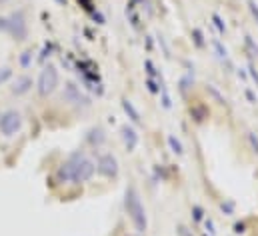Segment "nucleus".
<instances>
[{
    "instance_id": "1",
    "label": "nucleus",
    "mask_w": 258,
    "mask_h": 236,
    "mask_svg": "<svg viewBox=\"0 0 258 236\" xmlns=\"http://www.w3.org/2000/svg\"><path fill=\"white\" fill-rule=\"evenodd\" d=\"M124 208H126V214H128V218L132 220L134 228L138 232H144L146 230V224H148L146 210H144V204L140 200V194H138L136 186H132V184H130L128 188H126V192H124Z\"/></svg>"
},
{
    "instance_id": "2",
    "label": "nucleus",
    "mask_w": 258,
    "mask_h": 236,
    "mask_svg": "<svg viewBox=\"0 0 258 236\" xmlns=\"http://www.w3.org/2000/svg\"><path fill=\"white\" fill-rule=\"evenodd\" d=\"M68 164L72 166L74 182H88L96 172V164L84 152H72L68 156Z\"/></svg>"
},
{
    "instance_id": "3",
    "label": "nucleus",
    "mask_w": 258,
    "mask_h": 236,
    "mask_svg": "<svg viewBox=\"0 0 258 236\" xmlns=\"http://www.w3.org/2000/svg\"><path fill=\"white\" fill-rule=\"evenodd\" d=\"M58 80H60V76H58L56 66H52V64L44 66L42 72H40V76H38V82H36L38 94H40V96L52 94V92L56 90V86H58Z\"/></svg>"
},
{
    "instance_id": "4",
    "label": "nucleus",
    "mask_w": 258,
    "mask_h": 236,
    "mask_svg": "<svg viewBox=\"0 0 258 236\" xmlns=\"http://www.w3.org/2000/svg\"><path fill=\"white\" fill-rule=\"evenodd\" d=\"M22 128V116L18 110H6L0 114V132L4 136H14Z\"/></svg>"
},
{
    "instance_id": "5",
    "label": "nucleus",
    "mask_w": 258,
    "mask_h": 236,
    "mask_svg": "<svg viewBox=\"0 0 258 236\" xmlns=\"http://www.w3.org/2000/svg\"><path fill=\"white\" fill-rule=\"evenodd\" d=\"M118 160L114 154H100L96 162V172L104 178H116L118 176Z\"/></svg>"
},
{
    "instance_id": "6",
    "label": "nucleus",
    "mask_w": 258,
    "mask_h": 236,
    "mask_svg": "<svg viewBox=\"0 0 258 236\" xmlns=\"http://www.w3.org/2000/svg\"><path fill=\"white\" fill-rule=\"evenodd\" d=\"M8 20V28L6 32H10L16 40H24L26 38V20H24V14L22 12H14Z\"/></svg>"
},
{
    "instance_id": "7",
    "label": "nucleus",
    "mask_w": 258,
    "mask_h": 236,
    "mask_svg": "<svg viewBox=\"0 0 258 236\" xmlns=\"http://www.w3.org/2000/svg\"><path fill=\"white\" fill-rule=\"evenodd\" d=\"M120 136H122V140H124V144H126L128 152L138 146V134H136V130H134L130 124H124V126L120 128Z\"/></svg>"
},
{
    "instance_id": "8",
    "label": "nucleus",
    "mask_w": 258,
    "mask_h": 236,
    "mask_svg": "<svg viewBox=\"0 0 258 236\" xmlns=\"http://www.w3.org/2000/svg\"><path fill=\"white\" fill-rule=\"evenodd\" d=\"M32 86H34V82H32L30 76H16V80H14V84H12V94H16V96L26 94Z\"/></svg>"
},
{
    "instance_id": "9",
    "label": "nucleus",
    "mask_w": 258,
    "mask_h": 236,
    "mask_svg": "<svg viewBox=\"0 0 258 236\" xmlns=\"http://www.w3.org/2000/svg\"><path fill=\"white\" fill-rule=\"evenodd\" d=\"M64 96L68 98V100H72L74 104H88V100L80 94V90L74 86V84H66V92Z\"/></svg>"
},
{
    "instance_id": "10",
    "label": "nucleus",
    "mask_w": 258,
    "mask_h": 236,
    "mask_svg": "<svg viewBox=\"0 0 258 236\" xmlns=\"http://www.w3.org/2000/svg\"><path fill=\"white\" fill-rule=\"evenodd\" d=\"M56 178H58V182H74V174H72V166L68 164V160L62 162L60 166H58V170H56Z\"/></svg>"
},
{
    "instance_id": "11",
    "label": "nucleus",
    "mask_w": 258,
    "mask_h": 236,
    "mask_svg": "<svg viewBox=\"0 0 258 236\" xmlns=\"http://www.w3.org/2000/svg\"><path fill=\"white\" fill-rule=\"evenodd\" d=\"M122 108H124V112L128 114V118L134 122V124H140L142 120H140V114H138V110L134 108V104L130 102L128 98H122Z\"/></svg>"
},
{
    "instance_id": "12",
    "label": "nucleus",
    "mask_w": 258,
    "mask_h": 236,
    "mask_svg": "<svg viewBox=\"0 0 258 236\" xmlns=\"http://www.w3.org/2000/svg\"><path fill=\"white\" fill-rule=\"evenodd\" d=\"M88 140H90L92 144H100V142L104 140V132H102L100 128H94V130H90V134H88Z\"/></svg>"
},
{
    "instance_id": "13",
    "label": "nucleus",
    "mask_w": 258,
    "mask_h": 236,
    "mask_svg": "<svg viewBox=\"0 0 258 236\" xmlns=\"http://www.w3.org/2000/svg\"><path fill=\"white\" fill-rule=\"evenodd\" d=\"M168 146H170V150H172L174 154H182V152H184V150H182L180 140H176L174 136H168Z\"/></svg>"
},
{
    "instance_id": "14",
    "label": "nucleus",
    "mask_w": 258,
    "mask_h": 236,
    "mask_svg": "<svg viewBox=\"0 0 258 236\" xmlns=\"http://www.w3.org/2000/svg\"><path fill=\"white\" fill-rule=\"evenodd\" d=\"M212 20H214V26L218 28V32H224V30H226V26H224V22L220 20L218 14H212Z\"/></svg>"
},
{
    "instance_id": "15",
    "label": "nucleus",
    "mask_w": 258,
    "mask_h": 236,
    "mask_svg": "<svg viewBox=\"0 0 258 236\" xmlns=\"http://www.w3.org/2000/svg\"><path fill=\"white\" fill-rule=\"evenodd\" d=\"M30 60H32V50L22 52V56H20V64H22V66H28V64H30Z\"/></svg>"
},
{
    "instance_id": "16",
    "label": "nucleus",
    "mask_w": 258,
    "mask_h": 236,
    "mask_svg": "<svg viewBox=\"0 0 258 236\" xmlns=\"http://www.w3.org/2000/svg\"><path fill=\"white\" fill-rule=\"evenodd\" d=\"M10 76H12V70H10V68H2V70H0V84H4Z\"/></svg>"
},
{
    "instance_id": "17",
    "label": "nucleus",
    "mask_w": 258,
    "mask_h": 236,
    "mask_svg": "<svg viewBox=\"0 0 258 236\" xmlns=\"http://www.w3.org/2000/svg\"><path fill=\"white\" fill-rule=\"evenodd\" d=\"M248 8H250V12H252V16H254V20L258 22V4L254 0H248Z\"/></svg>"
},
{
    "instance_id": "18",
    "label": "nucleus",
    "mask_w": 258,
    "mask_h": 236,
    "mask_svg": "<svg viewBox=\"0 0 258 236\" xmlns=\"http://www.w3.org/2000/svg\"><path fill=\"white\" fill-rule=\"evenodd\" d=\"M192 36H194V42H196V46H202V44H204V42H202V32H200L198 28H196V30L192 32Z\"/></svg>"
},
{
    "instance_id": "19",
    "label": "nucleus",
    "mask_w": 258,
    "mask_h": 236,
    "mask_svg": "<svg viewBox=\"0 0 258 236\" xmlns=\"http://www.w3.org/2000/svg\"><path fill=\"white\" fill-rule=\"evenodd\" d=\"M220 208H222L226 214H232V210H234V204H232V202H222V204H220Z\"/></svg>"
},
{
    "instance_id": "20",
    "label": "nucleus",
    "mask_w": 258,
    "mask_h": 236,
    "mask_svg": "<svg viewBox=\"0 0 258 236\" xmlns=\"http://www.w3.org/2000/svg\"><path fill=\"white\" fill-rule=\"evenodd\" d=\"M248 140H250V146H252V150H254V152L258 154V138L254 136V134H252V132H250V134H248Z\"/></svg>"
},
{
    "instance_id": "21",
    "label": "nucleus",
    "mask_w": 258,
    "mask_h": 236,
    "mask_svg": "<svg viewBox=\"0 0 258 236\" xmlns=\"http://www.w3.org/2000/svg\"><path fill=\"white\" fill-rule=\"evenodd\" d=\"M192 214H194V220H202V214H204V212H202V208H200V206H194Z\"/></svg>"
},
{
    "instance_id": "22",
    "label": "nucleus",
    "mask_w": 258,
    "mask_h": 236,
    "mask_svg": "<svg viewBox=\"0 0 258 236\" xmlns=\"http://www.w3.org/2000/svg\"><path fill=\"white\" fill-rule=\"evenodd\" d=\"M146 84H148V90H150V92H154V94L158 92V86L154 84V80H152V78H148V82H146Z\"/></svg>"
},
{
    "instance_id": "23",
    "label": "nucleus",
    "mask_w": 258,
    "mask_h": 236,
    "mask_svg": "<svg viewBox=\"0 0 258 236\" xmlns=\"http://www.w3.org/2000/svg\"><path fill=\"white\" fill-rule=\"evenodd\" d=\"M214 46H216V50H218V56H220V58H226V50H222L220 42H214Z\"/></svg>"
},
{
    "instance_id": "24",
    "label": "nucleus",
    "mask_w": 258,
    "mask_h": 236,
    "mask_svg": "<svg viewBox=\"0 0 258 236\" xmlns=\"http://www.w3.org/2000/svg\"><path fill=\"white\" fill-rule=\"evenodd\" d=\"M206 228H208L210 234H214V224H212V220H206Z\"/></svg>"
},
{
    "instance_id": "25",
    "label": "nucleus",
    "mask_w": 258,
    "mask_h": 236,
    "mask_svg": "<svg viewBox=\"0 0 258 236\" xmlns=\"http://www.w3.org/2000/svg\"><path fill=\"white\" fill-rule=\"evenodd\" d=\"M234 228H236V232H244V224H236Z\"/></svg>"
},
{
    "instance_id": "26",
    "label": "nucleus",
    "mask_w": 258,
    "mask_h": 236,
    "mask_svg": "<svg viewBox=\"0 0 258 236\" xmlns=\"http://www.w3.org/2000/svg\"><path fill=\"white\" fill-rule=\"evenodd\" d=\"M0 2H6V0H0Z\"/></svg>"
}]
</instances>
